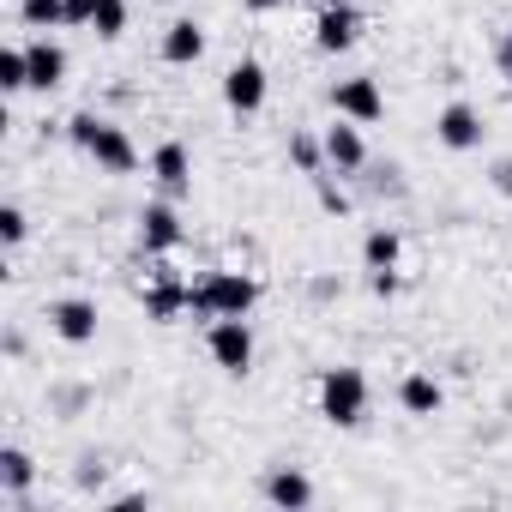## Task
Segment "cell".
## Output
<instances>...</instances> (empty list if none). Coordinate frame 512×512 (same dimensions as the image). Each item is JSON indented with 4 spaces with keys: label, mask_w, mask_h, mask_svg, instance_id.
I'll return each instance as SVG.
<instances>
[{
    "label": "cell",
    "mask_w": 512,
    "mask_h": 512,
    "mask_svg": "<svg viewBox=\"0 0 512 512\" xmlns=\"http://www.w3.org/2000/svg\"><path fill=\"white\" fill-rule=\"evenodd\" d=\"M67 139H73L85 157H97V169H109V175H133V169H139V151H133V139H127L115 121L91 115V109L67 121Z\"/></svg>",
    "instance_id": "6da1fadb"
},
{
    "label": "cell",
    "mask_w": 512,
    "mask_h": 512,
    "mask_svg": "<svg viewBox=\"0 0 512 512\" xmlns=\"http://www.w3.org/2000/svg\"><path fill=\"white\" fill-rule=\"evenodd\" d=\"M253 302H260V284H253L247 272H205V278L193 284V308H187V314L223 320V314H247Z\"/></svg>",
    "instance_id": "7a4b0ae2"
},
{
    "label": "cell",
    "mask_w": 512,
    "mask_h": 512,
    "mask_svg": "<svg viewBox=\"0 0 512 512\" xmlns=\"http://www.w3.org/2000/svg\"><path fill=\"white\" fill-rule=\"evenodd\" d=\"M320 416L332 428H356L368 416V380H362V368H326L320 374Z\"/></svg>",
    "instance_id": "3957f363"
},
{
    "label": "cell",
    "mask_w": 512,
    "mask_h": 512,
    "mask_svg": "<svg viewBox=\"0 0 512 512\" xmlns=\"http://www.w3.org/2000/svg\"><path fill=\"white\" fill-rule=\"evenodd\" d=\"M205 350H211V362L223 368V374H247L253 368V332H247V314H223L217 326H211V338H205Z\"/></svg>",
    "instance_id": "277c9868"
},
{
    "label": "cell",
    "mask_w": 512,
    "mask_h": 512,
    "mask_svg": "<svg viewBox=\"0 0 512 512\" xmlns=\"http://www.w3.org/2000/svg\"><path fill=\"white\" fill-rule=\"evenodd\" d=\"M356 37H362V13L350 7V0H326V7H320V19H314V49H326V55H344Z\"/></svg>",
    "instance_id": "5b68a950"
},
{
    "label": "cell",
    "mask_w": 512,
    "mask_h": 512,
    "mask_svg": "<svg viewBox=\"0 0 512 512\" xmlns=\"http://www.w3.org/2000/svg\"><path fill=\"white\" fill-rule=\"evenodd\" d=\"M223 103H229L235 115H260V109H266V67L241 55V61L223 73Z\"/></svg>",
    "instance_id": "8992f818"
},
{
    "label": "cell",
    "mask_w": 512,
    "mask_h": 512,
    "mask_svg": "<svg viewBox=\"0 0 512 512\" xmlns=\"http://www.w3.org/2000/svg\"><path fill=\"white\" fill-rule=\"evenodd\" d=\"M332 109L344 121H356V127H374L386 115V97H380L374 79H344V85H332Z\"/></svg>",
    "instance_id": "52a82bcc"
},
{
    "label": "cell",
    "mask_w": 512,
    "mask_h": 512,
    "mask_svg": "<svg viewBox=\"0 0 512 512\" xmlns=\"http://www.w3.org/2000/svg\"><path fill=\"white\" fill-rule=\"evenodd\" d=\"M49 332H55L61 344H91V338H97V302H85V296L49 302Z\"/></svg>",
    "instance_id": "ba28073f"
},
{
    "label": "cell",
    "mask_w": 512,
    "mask_h": 512,
    "mask_svg": "<svg viewBox=\"0 0 512 512\" xmlns=\"http://www.w3.org/2000/svg\"><path fill=\"white\" fill-rule=\"evenodd\" d=\"M151 181L163 187V199H181V193L193 187V157H187L181 139H163V145L151 151Z\"/></svg>",
    "instance_id": "9c48e42d"
},
{
    "label": "cell",
    "mask_w": 512,
    "mask_h": 512,
    "mask_svg": "<svg viewBox=\"0 0 512 512\" xmlns=\"http://www.w3.org/2000/svg\"><path fill=\"white\" fill-rule=\"evenodd\" d=\"M139 247H145V253H175V247H181V217H175L169 199H151V205L139 211Z\"/></svg>",
    "instance_id": "30bf717a"
},
{
    "label": "cell",
    "mask_w": 512,
    "mask_h": 512,
    "mask_svg": "<svg viewBox=\"0 0 512 512\" xmlns=\"http://www.w3.org/2000/svg\"><path fill=\"white\" fill-rule=\"evenodd\" d=\"M434 139H440L446 151H476V145H482V115H476L470 103H446L440 121H434Z\"/></svg>",
    "instance_id": "8fae6325"
},
{
    "label": "cell",
    "mask_w": 512,
    "mask_h": 512,
    "mask_svg": "<svg viewBox=\"0 0 512 512\" xmlns=\"http://www.w3.org/2000/svg\"><path fill=\"white\" fill-rule=\"evenodd\" d=\"M326 163L338 169V175H356V169H368V145H362V127L356 121H338V127H326Z\"/></svg>",
    "instance_id": "7c38bea8"
},
{
    "label": "cell",
    "mask_w": 512,
    "mask_h": 512,
    "mask_svg": "<svg viewBox=\"0 0 512 512\" xmlns=\"http://www.w3.org/2000/svg\"><path fill=\"white\" fill-rule=\"evenodd\" d=\"M187 308H193V284H181V278L157 272V278H151V290H145V320L169 326V320H175V314H187Z\"/></svg>",
    "instance_id": "4fadbf2b"
},
{
    "label": "cell",
    "mask_w": 512,
    "mask_h": 512,
    "mask_svg": "<svg viewBox=\"0 0 512 512\" xmlns=\"http://www.w3.org/2000/svg\"><path fill=\"white\" fill-rule=\"evenodd\" d=\"M25 55H31V91H61L67 85V49L61 43L37 37V43H25Z\"/></svg>",
    "instance_id": "5bb4252c"
},
{
    "label": "cell",
    "mask_w": 512,
    "mask_h": 512,
    "mask_svg": "<svg viewBox=\"0 0 512 512\" xmlns=\"http://www.w3.org/2000/svg\"><path fill=\"white\" fill-rule=\"evenodd\" d=\"M199 55H205V31H199L193 19H175V25L163 31V61H169V67H193Z\"/></svg>",
    "instance_id": "9a60e30c"
},
{
    "label": "cell",
    "mask_w": 512,
    "mask_h": 512,
    "mask_svg": "<svg viewBox=\"0 0 512 512\" xmlns=\"http://www.w3.org/2000/svg\"><path fill=\"white\" fill-rule=\"evenodd\" d=\"M266 500L284 506V512H302V506L314 500V482H308L302 470H272V476H266Z\"/></svg>",
    "instance_id": "2e32d148"
},
{
    "label": "cell",
    "mask_w": 512,
    "mask_h": 512,
    "mask_svg": "<svg viewBox=\"0 0 512 512\" xmlns=\"http://www.w3.org/2000/svg\"><path fill=\"white\" fill-rule=\"evenodd\" d=\"M440 398H446V392H440V380H434V374H404V386H398V404H404L410 416H434V410H440Z\"/></svg>",
    "instance_id": "e0dca14e"
},
{
    "label": "cell",
    "mask_w": 512,
    "mask_h": 512,
    "mask_svg": "<svg viewBox=\"0 0 512 512\" xmlns=\"http://www.w3.org/2000/svg\"><path fill=\"white\" fill-rule=\"evenodd\" d=\"M398 253H404V241H398V229H368V241H362V260H368V272H398Z\"/></svg>",
    "instance_id": "ac0fdd59"
},
{
    "label": "cell",
    "mask_w": 512,
    "mask_h": 512,
    "mask_svg": "<svg viewBox=\"0 0 512 512\" xmlns=\"http://www.w3.org/2000/svg\"><path fill=\"white\" fill-rule=\"evenodd\" d=\"M31 476H37V464H31V452L25 446H7V452H0V494H25L31 488Z\"/></svg>",
    "instance_id": "d6986e66"
},
{
    "label": "cell",
    "mask_w": 512,
    "mask_h": 512,
    "mask_svg": "<svg viewBox=\"0 0 512 512\" xmlns=\"http://www.w3.org/2000/svg\"><path fill=\"white\" fill-rule=\"evenodd\" d=\"M19 19L31 31H61L67 25V0H19Z\"/></svg>",
    "instance_id": "ffe728a7"
},
{
    "label": "cell",
    "mask_w": 512,
    "mask_h": 512,
    "mask_svg": "<svg viewBox=\"0 0 512 512\" xmlns=\"http://www.w3.org/2000/svg\"><path fill=\"white\" fill-rule=\"evenodd\" d=\"M0 91H31V55L25 49H0Z\"/></svg>",
    "instance_id": "44dd1931"
},
{
    "label": "cell",
    "mask_w": 512,
    "mask_h": 512,
    "mask_svg": "<svg viewBox=\"0 0 512 512\" xmlns=\"http://www.w3.org/2000/svg\"><path fill=\"white\" fill-rule=\"evenodd\" d=\"M91 31H97L103 43H115V37L127 31V0H97V7H91Z\"/></svg>",
    "instance_id": "7402d4cb"
},
{
    "label": "cell",
    "mask_w": 512,
    "mask_h": 512,
    "mask_svg": "<svg viewBox=\"0 0 512 512\" xmlns=\"http://www.w3.org/2000/svg\"><path fill=\"white\" fill-rule=\"evenodd\" d=\"M290 157H296V169H302V175H326V169H320V163H326V145H314L308 133H296V139H290Z\"/></svg>",
    "instance_id": "603a6c76"
},
{
    "label": "cell",
    "mask_w": 512,
    "mask_h": 512,
    "mask_svg": "<svg viewBox=\"0 0 512 512\" xmlns=\"http://www.w3.org/2000/svg\"><path fill=\"white\" fill-rule=\"evenodd\" d=\"M0 235H7V247H19V241L31 235V223H25L19 205H0Z\"/></svg>",
    "instance_id": "cb8c5ba5"
},
{
    "label": "cell",
    "mask_w": 512,
    "mask_h": 512,
    "mask_svg": "<svg viewBox=\"0 0 512 512\" xmlns=\"http://www.w3.org/2000/svg\"><path fill=\"white\" fill-rule=\"evenodd\" d=\"M494 61H500V79H506V85H512V31H506V37H500V49H494Z\"/></svg>",
    "instance_id": "d4e9b609"
},
{
    "label": "cell",
    "mask_w": 512,
    "mask_h": 512,
    "mask_svg": "<svg viewBox=\"0 0 512 512\" xmlns=\"http://www.w3.org/2000/svg\"><path fill=\"white\" fill-rule=\"evenodd\" d=\"M91 7L97 0H67V25H91Z\"/></svg>",
    "instance_id": "484cf974"
},
{
    "label": "cell",
    "mask_w": 512,
    "mask_h": 512,
    "mask_svg": "<svg viewBox=\"0 0 512 512\" xmlns=\"http://www.w3.org/2000/svg\"><path fill=\"white\" fill-rule=\"evenodd\" d=\"M398 290V272H374V296H392Z\"/></svg>",
    "instance_id": "4316f807"
},
{
    "label": "cell",
    "mask_w": 512,
    "mask_h": 512,
    "mask_svg": "<svg viewBox=\"0 0 512 512\" xmlns=\"http://www.w3.org/2000/svg\"><path fill=\"white\" fill-rule=\"evenodd\" d=\"M241 7H247V13H278L284 0H241Z\"/></svg>",
    "instance_id": "83f0119b"
},
{
    "label": "cell",
    "mask_w": 512,
    "mask_h": 512,
    "mask_svg": "<svg viewBox=\"0 0 512 512\" xmlns=\"http://www.w3.org/2000/svg\"><path fill=\"white\" fill-rule=\"evenodd\" d=\"M494 187H500V193H512V163H500V169H494Z\"/></svg>",
    "instance_id": "f1b7e54d"
}]
</instances>
